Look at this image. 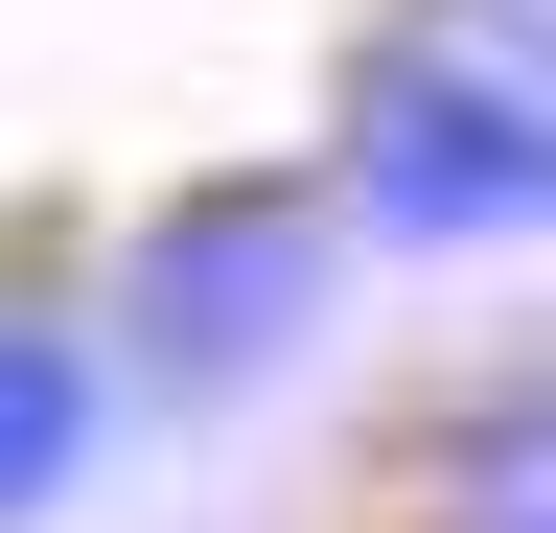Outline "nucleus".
<instances>
[{"instance_id": "1", "label": "nucleus", "mask_w": 556, "mask_h": 533, "mask_svg": "<svg viewBox=\"0 0 556 533\" xmlns=\"http://www.w3.org/2000/svg\"><path fill=\"white\" fill-rule=\"evenodd\" d=\"M325 186L371 255H556V71H510L464 0L371 24L325 93Z\"/></svg>"}, {"instance_id": "2", "label": "nucleus", "mask_w": 556, "mask_h": 533, "mask_svg": "<svg viewBox=\"0 0 556 533\" xmlns=\"http://www.w3.org/2000/svg\"><path fill=\"white\" fill-rule=\"evenodd\" d=\"M348 186L325 163H208V186H163V210L116 232V279H93V325H116V371L163 394V418H208V394H255V371H302V325L348 302Z\"/></svg>"}, {"instance_id": "3", "label": "nucleus", "mask_w": 556, "mask_h": 533, "mask_svg": "<svg viewBox=\"0 0 556 533\" xmlns=\"http://www.w3.org/2000/svg\"><path fill=\"white\" fill-rule=\"evenodd\" d=\"M348 533H556V371H464L371 441V510Z\"/></svg>"}, {"instance_id": "4", "label": "nucleus", "mask_w": 556, "mask_h": 533, "mask_svg": "<svg viewBox=\"0 0 556 533\" xmlns=\"http://www.w3.org/2000/svg\"><path fill=\"white\" fill-rule=\"evenodd\" d=\"M116 325L70 302V279H24L0 302V533H47V510H93V441H116Z\"/></svg>"}, {"instance_id": "5", "label": "nucleus", "mask_w": 556, "mask_h": 533, "mask_svg": "<svg viewBox=\"0 0 556 533\" xmlns=\"http://www.w3.org/2000/svg\"><path fill=\"white\" fill-rule=\"evenodd\" d=\"M464 24H486V47H510V71H556V0H464Z\"/></svg>"}]
</instances>
